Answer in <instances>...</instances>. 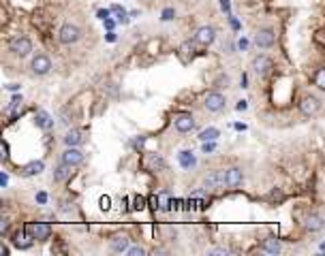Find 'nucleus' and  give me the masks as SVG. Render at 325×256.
<instances>
[{"label": "nucleus", "mask_w": 325, "mask_h": 256, "mask_svg": "<svg viewBox=\"0 0 325 256\" xmlns=\"http://www.w3.org/2000/svg\"><path fill=\"white\" fill-rule=\"evenodd\" d=\"M9 51L15 53V56H19V58H24L32 51V43H30L28 36H13V39L9 41Z\"/></svg>", "instance_id": "obj_1"}, {"label": "nucleus", "mask_w": 325, "mask_h": 256, "mask_svg": "<svg viewBox=\"0 0 325 256\" xmlns=\"http://www.w3.org/2000/svg\"><path fill=\"white\" fill-rule=\"evenodd\" d=\"M30 239H35V237H32V235H30V233H28V231H26V228H24V231H21V233H18V235H15L13 243L18 245V248L26 250V248H30V243H32Z\"/></svg>", "instance_id": "obj_18"}, {"label": "nucleus", "mask_w": 325, "mask_h": 256, "mask_svg": "<svg viewBox=\"0 0 325 256\" xmlns=\"http://www.w3.org/2000/svg\"><path fill=\"white\" fill-rule=\"evenodd\" d=\"M210 254H229V250L227 248H214V250H210Z\"/></svg>", "instance_id": "obj_29"}, {"label": "nucleus", "mask_w": 325, "mask_h": 256, "mask_svg": "<svg viewBox=\"0 0 325 256\" xmlns=\"http://www.w3.org/2000/svg\"><path fill=\"white\" fill-rule=\"evenodd\" d=\"M304 226H306L310 233H317V231H321V228L325 226V220H323V216H319V213H310V216L306 218Z\"/></svg>", "instance_id": "obj_14"}, {"label": "nucleus", "mask_w": 325, "mask_h": 256, "mask_svg": "<svg viewBox=\"0 0 325 256\" xmlns=\"http://www.w3.org/2000/svg\"><path fill=\"white\" fill-rule=\"evenodd\" d=\"M180 164L184 169H191L193 164H195V156L191 152H180Z\"/></svg>", "instance_id": "obj_22"}, {"label": "nucleus", "mask_w": 325, "mask_h": 256, "mask_svg": "<svg viewBox=\"0 0 325 256\" xmlns=\"http://www.w3.org/2000/svg\"><path fill=\"white\" fill-rule=\"evenodd\" d=\"M144 162H145V167H148L150 171H162V169H165V160H162L161 154H148Z\"/></svg>", "instance_id": "obj_15"}, {"label": "nucleus", "mask_w": 325, "mask_h": 256, "mask_svg": "<svg viewBox=\"0 0 325 256\" xmlns=\"http://www.w3.org/2000/svg\"><path fill=\"white\" fill-rule=\"evenodd\" d=\"M26 231H28L35 239L45 241V239H50V235H52V226L45 224V222H32V224H26Z\"/></svg>", "instance_id": "obj_6"}, {"label": "nucleus", "mask_w": 325, "mask_h": 256, "mask_svg": "<svg viewBox=\"0 0 325 256\" xmlns=\"http://www.w3.org/2000/svg\"><path fill=\"white\" fill-rule=\"evenodd\" d=\"M32 73L35 75H47L52 71V60L47 56H43V53H36L35 58H32Z\"/></svg>", "instance_id": "obj_8"}, {"label": "nucleus", "mask_w": 325, "mask_h": 256, "mask_svg": "<svg viewBox=\"0 0 325 256\" xmlns=\"http://www.w3.org/2000/svg\"><path fill=\"white\" fill-rule=\"evenodd\" d=\"M99 17L101 19H107V17H109V11H99Z\"/></svg>", "instance_id": "obj_32"}, {"label": "nucleus", "mask_w": 325, "mask_h": 256, "mask_svg": "<svg viewBox=\"0 0 325 256\" xmlns=\"http://www.w3.org/2000/svg\"><path fill=\"white\" fill-rule=\"evenodd\" d=\"M71 164H67V162H62L60 167H56L54 169V181H64V179H69L71 177Z\"/></svg>", "instance_id": "obj_17"}, {"label": "nucleus", "mask_w": 325, "mask_h": 256, "mask_svg": "<svg viewBox=\"0 0 325 256\" xmlns=\"http://www.w3.org/2000/svg\"><path fill=\"white\" fill-rule=\"evenodd\" d=\"M173 126H176L178 132H191L195 128V120H193L191 113H180L176 120H173Z\"/></svg>", "instance_id": "obj_10"}, {"label": "nucleus", "mask_w": 325, "mask_h": 256, "mask_svg": "<svg viewBox=\"0 0 325 256\" xmlns=\"http://www.w3.org/2000/svg\"><path fill=\"white\" fill-rule=\"evenodd\" d=\"M159 201H161V209H169V194L167 192H162Z\"/></svg>", "instance_id": "obj_27"}, {"label": "nucleus", "mask_w": 325, "mask_h": 256, "mask_svg": "<svg viewBox=\"0 0 325 256\" xmlns=\"http://www.w3.org/2000/svg\"><path fill=\"white\" fill-rule=\"evenodd\" d=\"M216 137H218V130H216V128H208V130H203L201 135H199V139H201L203 143L205 141H214Z\"/></svg>", "instance_id": "obj_24"}, {"label": "nucleus", "mask_w": 325, "mask_h": 256, "mask_svg": "<svg viewBox=\"0 0 325 256\" xmlns=\"http://www.w3.org/2000/svg\"><path fill=\"white\" fill-rule=\"evenodd\" d=\"M212 149H214V145H212V143H208V141H205V145H203V152H212Z\"/></svg>", "instance_id": "obj_33"}, {"label": "nucleus", "mask_w": 325, "mask_h": 256, "mask_svg": "<svg viewBox=\"0 0 325 256\" xmlns=\"http://www.w3.org/2000/svg\"><path fill=\"white\" fill-rule=\"evenodd\" d=\"M36 201H39V203H45V201H47V194H45V192H39V194H36Z\"/></svg>", "instance_id": "obj_31"}, {"label": "nucleus", "mask_w": 325, "mask_h": 256, "mask_svg": "<svg viewBox=\"0 0 325 256\" xmlns=\"http://www.w3.org/2000/svg\"><path fill=\"white\" fill-rule=\"evenodd\" d=\"M173 15H176V13H173L171 9H165V11H162V19H171Z\"/></svg>", "instance_id": "obj_30"}, {"label": "nucleus", "mask_w": 325, "mask_h": 256, "mask_svg": "<svg viewBox=\"0 0 325 256\" xmlns=\"http://www.w3.org/2000/svg\"><path fill=\"white\" fill-rule=\"evenodd\" d=\"M225 175H227V171H210V173L205 175V179H203L205 188H210V190H220V188H225V186H227Z\"/></svg>", "instance_id": "obj_4"}, {"label": "nucleus", "mask_w": 325, "mask_h": 256, "mask_svg": "<svg viewBox=\"0 0 325 256\" xmlns=\"http://www.w3.org/2000/svg\"><path fill=\"white\" fill-rule=\"evenodd\" d=\"M62 162L71 164V167H77L79 162H84V152L77 147H67L62 154Z\"/></svg>", "instance_id": "obj_11"}, {"label": "nucleus", "mask_w": 325, "mask_h": 256, "mask_svg": "<svg viewBox=\"0 0 325 256\" xmlns=\"http://www.w3.org/2000/svg\"><path fill=\"white\" fill-rule=\"evenodd\" d=\"M276 41V34L270 28H263L257 32V36H254V43H257L259 47H263V49H268V47H272Z\"/></svg>", "instance_id": "obj_12"}, {"label": "nucleus", "mask_w": 325, "mask_h": 256, "mask_svg": "<svg viewBox=\"0 0 325 256\" xmlns=\"http://www.w3.org/2000/svg\"><path fill=\"white\" fill-rule=\"evenodd\" d=\"M7 181H9L7 175H0V184H2V186H7Z\"/></svg>", "instance_id": "obj_35"}, {"label": "nucleus", "mask_w": 325, "mask_h": 256, "mask_svg": "<svg viewBox=\"0 0 325 256\" xmlns=\"http://www.w3.org/2000/svg\"><path fill=\"white\" fill-rule=\"evenodd\" d=\"M35 120H36V126H41L43 130H47V128H52V126H54L52 115H50V113H45V111H39Z\"/></svg>", "instance_id": "obj_21"}, {"label": "nucleus", "mask_w": 325, "mask_h": 256, "mask_svg": "<svg viewBox=\"0 0 325 256\" xmlns=\"http://www.w3.org/2000/svg\"><path fill=\"white\" fill-rule=\"evenodd\" d=\"M81 141H84V137H81L79 130H69L67 137H64V143H67V147H77Z\"/></svg>", "instance_id": "obj_20"}, {"label": "nucleus", "mask_w": 325, "mask_h": 256, "mask_svg": "<svg viewBox=\"0 0 325 256\" xmlns=\"http://www.w3.org/2000/svg\"><path fill=\"white\" fill-rule=\"evenodd\" d=\"M128 254L131 256H144L145 250L142 248V245H133V248H128Z\"/></svg>", "instance_id": "obj_26"}, {"label": "nucleus", "mask_w": 325, "mask_h": 256, "mask_svg": "<svg viewBox=\"0 0 325 256\" xmlns=\"http://www.w3.org/2000/svg\"><path fill=\"white\" fill-rule=\"evenodd\" d=\"M319 109H321V100L317 98V96H304L302 98V103H300V111L304 113L306 117H312V115H317L319 113Z\"/></svg>", "instance_id": "obj_7"}, {"label": "nucleus", "mask_w": 325, "mask_h": 256, "mask_svg": "<svg viewBox=\"0 0 325 256\" xmlns=\"http://www.w3.org/2000/svg\"><path fill=\"white\" fill-rule=\"evenodd\" d=\"M225 96L220 94V92H210L208 96H205V100H203V107L210 111V113H218V111H223L225 109Z\"/></svg>", "instance_id": "obj_3"}, {"label": "nucleus", "mask_w": 325, "mask_h": 256, "mask_svg": "<svg viewBox=\"0 0 325 256\" xmlns=\"http://www.w3.org/2000/svg\"><path fill=\"white\" fill-rule=\"evenodd\" d=\"M272 68H274V62L270 60L268 56H257L253 60V71H254V75H259V77H268L270 73H272Z\"/></svg>", "instance_id": "obj_5"}, {"label": "nucleus", "mask_w": 325, "mask_h": 256, "mask_svg": "<svg viewBox=\"0 0 325 256\" xmlns=\"http://www.w3.org/2000/svg\"><path fill=\"white\" fill-rule=\"evenodd\" d=\"M43 169H45V164H43V162H30L28 167L24 169V175H39Z\"/></svg>", "instance_id": "obj_23"}, {"label": "nucleus", "mask_w": 325, "mask_h": 256, "mask_svg": "<svg viewBox=\"0 0 325 256\" xmlns=\"http://www.w3.org/2000/svg\"><path fill=\"white\" fill-rule=\"evenodd\" d=\"M214 39H216V30L212 26H201V28L195 32V41L199 45H210V43H214Z\"/></svg>", "instance_id": "obj_9"}, {"label": "nucleus", "mask_w": 325, "mask_h": 256, "mask_svg": "<svg viewBox=\"0 0 325 256\" xmlns=\"http://www.w3.org/2000/svg\"><path fill=\"white\" fill-rule=\"evenodd\" d=\"M101 209H109V196H103L101 199Z\"/></svg>", "instance_id": "obj_28"}, {"label": "nucleus", "mask_w": 325, "mask_h": 256, "mask_svg": "<svg viewBox=\"0 0 325 256\" xmlns=\"http://www.w3.org/2000/svg\"><path fill=\"white\" fill-rule=\"evenodd\" d=\"M261 250H263V252H268V254H278L280 252V241L276 237H268L261 243Z\"/></svg>", "instance_id": "obj_19"}, {"label": "nucleus", "mask_w": 325, "mask_h": 256, "mask_svg": "<svg viewBox=\"0 0 325 256\" xmlns=\"http://www.w3.org/2000/svg\"><path fill=\"white\" fill-rule=\"evenodd\" d=\"M220 7H223L225 11H229V0H220Z\"/></svg>", "instance_id": "obj_34"}, {"label": "nucleus", "mask_w": 325, "mask_h": 256, "mask_svg": "<svg viewBox=\"0 0 325 256\" xmlns=\"http://www.w3.org/2000/svg\"><path fill=\"white\" fill-rule=\"evenodd\" d=\"M315 83H317L321 90H325V66L317 71V75H315Z\"/></svg>", "instance_id": "obj_25"}, {"label": "nucleus", "mask_w": 325, "mask_h": 256, "mask_svg": "<svg viewBox=\"0 0 325 256\" xmlns=\"http://www.w3.org/2000/svg\"><path fill=\"white\" fill-rule=\"evenodd\" d=\"M79 36H81V30L75 24H64L60 28V32H58V39H60V43H64V45L77 43Z\"/></svg>", "instance_id": "obj_2"}, {"label": "nucleus", "mask_w": 325, "mask_h": 256, "mask_svg": "<svg viewBox=\"0 0 325 256\" xmlns=\"http://www.w3.org/2000/svg\"><path fill=\"white\" fill-rule=\"evenodd\" d=\"M225 181H227V188H237V186H242V181H244L242 169H237V167H231V169H227Z\"/></svg>", "instance_id": "obj_13"}, {"label": "nucleus", "mask_w": 325, "mask_h": 256, "mask_svg": "<svg viewBox=\"0 0 325 256\" xmlns=\"http://www.w3.org/2000/svg\"><path fill=\"white\" fill-rule=\"evenodd\" d=\"M111 250L113 252H128V237L126 235H116V237L111 239Z\"/></svg>", "instance_id": "obj_16"}]
</instances>
